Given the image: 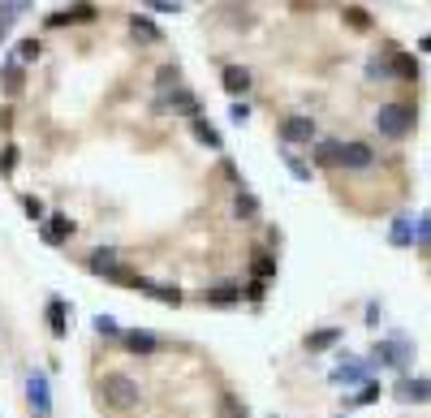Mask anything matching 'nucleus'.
<instances>
[{
    "label": "nucleus",
    "instance_id": "nucleus-9",
    "mask_svg": "<svg viewBox=\"0 0 431 418\" xmlns=\"http://www.w3.org/2000/svg\"><path fill=\"white\" fill-rule=\"evenodd\" d=\"M384 60H388V78H397V82H414L419 78V60L410 52H401V47H388Z\"/></svg>",
    "mask_w": 431,
    "mask_h": 418
},
{
    "label": "nucleus",
    "instance_id": "nucleus-3",
    "mask_svg": "<svg viewBox=\"0 0 431 418\" xmlns=\"http://www.w3.org/2000/svg\"><path fill=\"white\" fill-rule=\"evenodd\" d=\"M371 164H375L371 142H337V164L332 168H371Z\"/></svg>",
    "mask_w": 431,
    "mask_h": 418
},
{
    "label": "nucleus",
    "instance_id": "nucleus-18",
    "mask_svg": "<svg viewBox=\"0 0 431 418\" xmlns=\"http://www.w3.org/2000/svg\"><path fill=\"white\" fill-rule=\"evenodd\" d=\"M250 272H254V280H272L276 276V254L272 250H254V259H250Z\"/></svg>",
    "mask_w": 431,
    "mask_h": 418
},
{
    "label": "nucleus",
    "instance_id": "nucleus-13",
    "mask_svg": "<svg viewBox=\"0 0 431 418\" xmlns=\"http://www.w3.org/2000/svg\"><path fill=\"white\" fill-rule=\"evenodd\" d=\"M87 267L95 272V276H104V280H113V276H117V272L125 267V259H121V254H117V250H91V254H87Z\"/></svg>",
    "mask_w": 431,
    "mask_h": 418
},
{
    "label": "nucleus",
    "instance_id": "nucleus-27",
    "mask_svg": "<svg viewBox=\"0 0 431 418\" xmlns=\"http://www.w3.org/2000/svg\"><path fill=\"white\" fill-rule=\"evenodd\" d=\"M216 418H246V406L237 401L233 393H220V406H216Z\"/></svg>",
    "mask_w": 431,
    "mask_h": 418
},
{
    "label": "nucleus",
    "instance_id": "nucleus-21",
    "mask_svg": "<svg viewBox=\"0 0 431 418\" xmlns=\"http://www.w3.org/2000/svg\"><path fill=\"white\" fill-rule=\"evenodd\" d=\"M397 397H406V401H431V380H427V375H419V380H401Z\"/></svg>",
    "mask_w": 431,
    "mask_h": 418
},
{
    "label": "nucleus",
    "instance_id": "nucleus-24",
    "mask_svg": "<svg viewBox=\"0 0 431 418\" xmlns=\"http://www.w3.org/2000/svg\"><path fill=\"white\" fill-rule=\"evenodd\" d=\"M233 212L242 216L246 224H254V220H259V199H254L250 190H237V203H233Z\"/></svg>",
    "mask_w": 431,
    "mask_h": 418
},
{
    "label": "nucleus",
    "instance_id": "nucleus-35",
    "mask_svg": "<svg viewBox=\"0 0 431 418\" xmlns=\"http://www.w3.org/2000/svg\"><path fill=\"white\" fill-rule=\"evenodd\" d=\"M26 5H0V39H5V30L13 26V18H18Z\"/></svg>",
    "mask_w": 431,
    "mask_h": 418
},
{
    "label": "nucleus",
    "instance_id": "nucleus-36",
    "mask_svg": "<svg viewBox=\"0 0 431 418\" xmlns=\"http://www.w3.org/2000/svg\"><path fill=\"white\" fill-rule=\"evenodd\" d=\"M95 328H100V336H117V341H121V328H117L113 315H95Z\"/></svg>",
    "mask_w": 431,
    "mask_h": 418
},
{
    "label": "nucleus",
    "instance_id": "nucleus-33",
    "mask_svg": "<svg viewBox=\"0 0 431 418\" xmlns=\"http://www.w3.org/2000/svg\"><path fill=\"white\" fill-rule=\"evenodd\" d=\"M366 375V366H358V362H341L337 371H332V380L337 384H349V380H362Z\"/></svg>",
    "mask_w": 431,
    "mask_h": 418
},
{
    "label": "nucleus",
    "instance_id": "nucleus-30",
    "mask_svg": "<svg viewBox=\"0 0 431 418\" xmlns=\"http://www.w3.org/2000/svg\"><path fill=\"white\" fill-rule=\"evenodd\" d=\"M414 229H419V250L431 259V212H423L419 220H414Z\"/></svg>",
    "mask_w": 431,
    "mask_h": 418
},
{
    "label": "nucleus",
    "instance_id": "nucleus-42",
    "mask_svg": "<svg viewBox=\"0 0 431 418\" xmlns=\"http://www.w3.org/2000/svg\"><path fill=\"white\" fill-rule=\"evenodd\" d=\"M30 418H43V414H30Z\"/></svg>",
    "mask_w": 431,
    "mask_h": 418
},
{
    "label": "nucleus",
    "instance_id": "nucleus-22",
    "mask_svg": "<svg viewBox=\"0 0 431 418\" xmlns=\"http://www.w3.org/2000/svg\"><path fill=\"white\" fill-rule=\"evenodd\" d=\"M43 56V43L35 39V35H26V39H18V52H13V60L26 69V65H35V60Z\"/></svg>",
    "mask_w": 431,
    "mask_h": 418
},
{
    "label": "nucleus",
    "instance_id": "nucleus-19",
    "mask_svg": "<svg viewBox=\"0 0 431 418\" xmlns=\"http://www.w3.org/2000/svg\"><path fill=\"white\" fill-rule=\"evenodd\" d=\"M173 112H181V117H190V121H199L203 117V112H199V100H195V95H190L186 87H177V91H173Z\"/></svg>",
    "mask_w": 431,
    "mask_h": 418
},
{
    "label": "nucleus",
    "instance_id": "nucleus-32",
    "mask_svg": "<svg viewBox=\"0 0 431 418\" xmlns=\"http://www.w3.org/2000/svg\"><path fill=\"white\" fill-rule=\"evenodd\" d=\"M379 393H384L379 384H362V393H358V397H349L345 406H375V401H379Z\"/></svg>",
    "mask_w": 431,
    "mask_h": 418
},
{
    "label": "nucleus",
    "instance_id": "nucleus-5",
    "mask_svg": "<svg viewBox=\"0 0 431 418\" xmlns=\"http://www.w3.org/2000/svg\"><path fill=\"white\" fill-rule=\"evenodd\" d=\"M100 18V5H65V9H56V13H47V30H56V26H74V22H95Z\"/></svg>",
    "mask_w": 431,
    "mask_h": 418
},
{
    "label": "nucleus",
    "instance_id": "nucleus-10",
    "mask_svg": "<svg viewBox=\"0 0 431 418\" xmlns=\"http://www.w3.org/2000/svg\"><path fill=\"white\" fill-rule=\"evenodd\" d=\"M134 294H142V298H155V302H164V307H181V289H177V285H159V280L138 276Z\"/></svg>",
    "mask_w": 431,
    "mask_h": 418
},
{
    "label": "nucleus",
    "instance_id": "nucleus-6",
    "mask_svg": "<svg viewBox=\"0 0 431 418\" xmlns=\"http://www.w3.org/2000/svg\"><path fill=\"white\" fill-rule=\"evenodd\" d=\"M39 233H43V242H47V246H65L69 237L78 233V224H74L65 212H52V216L43 220V229H39Z\"/></svg>",
    "mask_w": 431,
    "mask_h": 418
},
{
    "label": "nucleus",
    "instance_id": "nucleus-17",
    "mask_svg": "<svg viewBox=\"0 0 431 418\" xmlns=\"http://www.w3.org/2000/svg\"><path fill=\"white\" fill-rule=\"evenodd\" d=\"M190 130H195V138L203 142V147H212V151H225V138H220V130H216V125L212 121H190Z\"/></svg>",
    "mask_w": 431,
    "mask_h": 418
},
{
    "label": "nucleus",
    "instance_id": "nucleus-23",
    "mask_svg": "<svg viewBox=\"0 0 431 418\" xmlns=\"http://www.w3.org/2000/svg\"><path fill=\"white\" fill-rule=\"evenodd\" d=\"M341 336H345L341 328H319V332H311V336H307V349H311V353H324V349L337 345Z\"/></svg>",
    "mask_w": 431,
    "mask_h": 418
},
{
    "label": "nucleus",
    "instance_id": "nucleus-40",
    "mask_svg": "<svg viewBox=\"0 0 431 418\" xmlns=\"http://www.w3.org/2000/svg\"><path fill=\"white\" fill-rule=\"evenodd\" d=\"M151 13H181V5H164V0H155Z\"/></svg>",
    "mask_w": 431,
    "mask_h": 418
},
{
    "label": "nucleus",
    "instance_id": "nucleus-20",
    "mask_svg": "<svg viewBox=\"0 0 431 418\" xmlns=\"http://www.w3.org/2000/svg\"><path fill=\"white\" fill-rule=\"evenodd\" d=\"M0 82H5V91H9V95H18V91L26 87V69L9 56V60H5V69H0Z\"/></svg>",
    "mask_w": 431,
    "mask_h": 418
},
{
    "label": "nucleus",
    "instance_id": "nucleus-8",
    "mask_svg": "<svg viewBox=\"0 0 431 418\" xmlns=\"http://www.w3.org/2000/svg\"><path fill=\"white\" fill-rule=\"evenodd\" d=\"M26 397H30V410L35 414H52V393H47V375L43 371H30L26 375Z\"/></svg>",
    "mask_w": 431,
    "mask_h": 418
},
{
    "label": "nucleus",
    "instance_id": "nucleus-7",
    "mask_svg": "<svg viewBox=\"0 0 431 418\" xmlns=\"http://www.w3.org/2000/svg\"><path fill=\"white\" fill-rule=\"evenodd\" d=\"M121 345L130 349V353H138V358H151V353H159V349H164V341H159L155 332H142V328L121 332Z\"/></svg>",
    "mask_w": 431,
    "mask_h": 418
},
{
    "label": "nucleus",
    "instance_id": "nucleus-37",
    "mask_svg": "<svg viewBox=\"0 0 431 418\" xmlns=\"http://www.w3.org/2000/svg\"><path fill=\"white\" fill-rule=\"evenodd\" d=\"M263 294H267V285H263V280H250V285L242 289V298H246V302H254V307L263 302Z\"/></svg>",
    "mask_w": 431,
    "mask_h": 418
},
{
    "label": "nucleus",
    "instance_id": "nucleus-14",
    "mask_svg": "<svg viewBox=\"0 0 431 418\" xmlns=\"http://www.w3.org/2000/svg\"><path fill=\"white\" fill-rule=\"evenodd\" d=\"M375 362H384V366H397V371H401L406 366V358H410V345L401 341V336H393V341H379L375 345V353H371Z\"/></svg>",
    "mask_w": 431,
    "mask_h": 418
},
{
    "label": "nucleus",
    "instance_id": "nucleus-11",
    "mask_svg": "<svg viewBox=\"0 0 431 418\" xmlns=\"http://www.w3.org/2000/svg\"><path fill=\"white\" fill-rule=\"evenodd\" d=\"M203 302L207 307H237V302H242V285L237 280H216L212 289H203Z\"/></svg>",
    "mask_w": 431,
    "mask_h": 418
},
{
    "label": "nucleus",
    "instance_id": "nucleus-41",
    "mask_svg": "<svg viewBox=\"0 0 431 418\" xmlns=\"http://www.w3.org/2000/svg\"><path fill=\"white\" fill-rule=\"evenodd\" d=\"M419 47H423V52H431V35H423V39H419Z\"/></svg>",
    "mask_w": 431,
    "mask_h": 418
},
{
    "label": "nucleus",
    "instance_id": "nucleus-38",
    "mask_svg": "<svg viewBox=\"0 0 431 418\" xmlns=\"http://www.w3.org/2000/svg\"><path fill=\"white\" fill-rule=\"evenodd\" d=\"M285 160H289V168H294V177H302V182H311V168L302 164V160H294L289 151H285Z\"/></svg>",
    "mask_w": 431,
    "mask_h": 418
},
{
    "label": "nucleus",
    "instance_id": "nucleus-26",
    "mask_svg": "<svg viewBox=\"0 0 431 418\" xmlns=\"http://www.w3.org/2000/svg\"><path fill=\"white\" fill-rule=\"evenodd\" d=\"M388 242H393V246H410V242H414L410 216H397V220H393V229H388Z\"/></svg>",
    "mask_w": 431,
    "mask_h": 418
},
{
    "label": "nucleus",
    "instance_id": "nucleus-34",
    "mask_svg": "<svg viewBox=\"0 0 431 418\" xmlns=\"http://www.w3.org/2000/svg\"><path fill=\"white\" fill-rule=\"evenodd\" d=\"M13 168H18V147L5 142V151H0V177H13Z\"/></svg>",
    "mask_w": 431,
    "mask_h": 418
},
{
    "label": "nucleus",
    "instance_id": "nucleus-25",
    "mask_svg": "<svg viewBox=\"0 0 431 418\" xmlns=\"http://www.w3.org/2000/svg\"><path fill=\"white\" fill-rule=\"evenodd\" d=\"M341 18H345L349 30H371V13H366L362 5H345V9H341Z\"/></svg>",
    "mask_w": 431,
    "mask_h": 418
},
{
    "label": "nucleus",
    "instance_id": "nucleus-39",
    "mask_svg": "<svg viewBox=\"0 0 431 418\" xmlns=\"http://www.w3.org/2000/svg\"><path fill=\"white\" fill-rule=\"evenodd\" d=\"M246 117H250V108H246V104H242V100H237V104H233V121H237V125H242V121H246Z\"/></svg>",
    "mask_w": 431,
    "mask_h": 418
},
{
    "label": "nucleus",
    "instance_id": "nucleus-12",
    "mask_svg": "<svg viewBox=\"0 0 431 418\" xmlns=\"http://www.w3.org/2000/svg\"><path fill=\"white\" fill-rule=\"evenodd\" d=\"M130 35H134L142 47H159V43H164V30H159L147 13H130Z\"/></svg>",
    "mask_w": 431,
    "mask_h": 418
},
{
    "label": "nucleus",
    "instance_id": "nucleus-15",
    "mask_svg": "<svg viewBox=\"0 0 431 418\" xmlns=\"http://www.w3.org/2000/svg\"><path fill=\"white\" fill-rule=\"evenodd\" d=\"M43 315H47V332H52L56 341H60V336L69 332V302H65V298H52Z\"/></svg>",
    "mask_w": 431,
    "mask_h": 418
},
{
    "label": "nucleus",
    "instance_id": "nucleus-4",
    "mask_svg": "<svg viewBox=\"0 0 431 418\" xmlns=\"http://www.w3.org/2000/svg\"><path fill=\"white\" fill-rule=\"evenodd\" d=\"M276 138L285 147H294V142H311L315 138V117H285L276 125Z\"/></svg>",
    "mask_w": 431,
    "mask_h": 418
},
{
    "label": "nucleus",
    "instance_id": "nucleus-1",
    "mask_svg": "<svg viewBox=\"0 0 431 418\" xmlns=\"http://www.w3.org/2000/svg\"><path fill=\"white\" fill-rule=\"evenodd\" d=\"M100 401H104L108 410H117V414L134 410L138 401H142V393H138V380H130L125 371H108V375L100 380Z\"/></svg>",
    "mask_w": 431,
    "mask_h": 418
},
{
    "label": "nucleus",
    "instance_id": "nucleus-2",
    "mask_svg": "<svg viewBox=\"0 0 431 418\" xmlns=\"http://www.w3.org/2000/svg\"><path fill=\"white\" fill-rule=\"evenodd\" d=\"M375 130H379V138H393V142L406 138L414 130V104H379Z\"/></svg>",
    "mask_w": 431,
    "mask_h": 418
},
{
    "label": "nucleus",
    "instance_id": "nucleus-29",
    "mask_svg": "<svg viewBox=\"0 0 431 418\" xmlns=\"http://www.w3.org/2000/svg\"><path fill=\"white\" fill-rule=\"evenodd\" d=\"M155 87H159V91H177V87H181V69H177V65H164V69L155 74Z\"/></svg>",
    "mask_w": 431,
    "mask_h": 418
},
{
    "label": "nucleus",
    "instance_id": "nucleus-16",
    "mask_svg": "<svg viewBox=\"0 0 431 418\" xmlns=\"http://www.w3.org/2000/svg\"><path fill=\"white\" fill-rule=\"evenodd\" d=\"M220 87H225L233 100H237V95H246V91H250V69H246V65H225V74H220Z\"/></svg>",
    "mask_w": 431,
    "mask_h": 418
},
{
    "label": "nucleus",
    "instance_id": "nucleus-31",
    "mask_svg": "<svg viewBox=\"0 0 431 418\" xmlns=\"http://www.w3.org/2000/svg\"><path fill=\"white\" fill-rule=\"evenodd\" d=\"M315 164H324V168L337 164V142H332V138H324V142L315 147Z\"/></svg>",
    "mask_w": 431,
    "mask_h": 418
},
{
    "label": "nucleus",
    "instance_id": "nucleus-28",
    "mask_svg": "<svg viewBox=\"0 0 431 418\" xmlns=\"http://www.w3.org/2000/svg\"><path fill=\"white\" fill-rule=\"evenodd\" d=\"M22 212H26V216H30V220H35L39 229H43V220H47V207H43V199H39V195H22Z\"/></svg>",
    "mask_w": 431,
    "mask_h": 418
}]
</instances>
